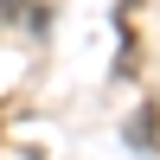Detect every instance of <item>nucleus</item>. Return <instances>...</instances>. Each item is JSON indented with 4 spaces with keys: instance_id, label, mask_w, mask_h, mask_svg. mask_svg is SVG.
<instances>
[{
    "instance_id": "1",
    "label": "nucleus",
    "mask_w": 160,
    "mask_h": 160,
    "mask_svg": "<svg viewBox=\"0 0 160 160\" xmlns=\"http://www.w3.org/2000/svg\"><path fill=\"white\" fill-rule=\"evenodd\" d=\"M128 141H135V148H148V141H154V109H141V115H135V128H128Z\"/></svg>"
}]
</instances>
